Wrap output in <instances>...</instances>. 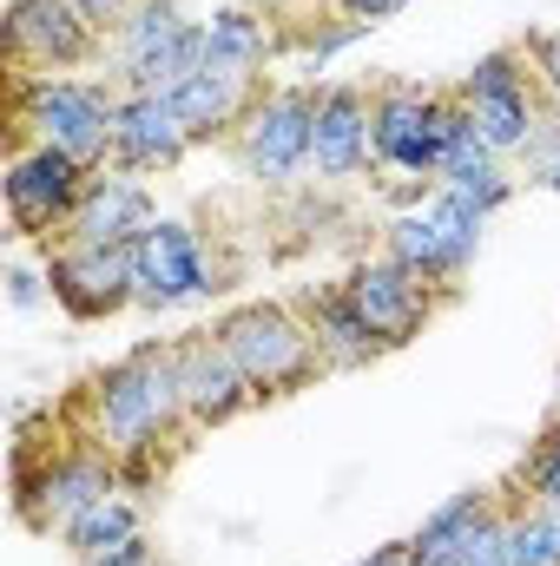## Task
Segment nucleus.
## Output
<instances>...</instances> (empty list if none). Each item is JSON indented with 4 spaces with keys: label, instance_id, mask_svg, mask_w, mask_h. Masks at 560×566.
<instances>
[{
    "label": "nucleus",
    "instance_id": "29",
    "mask_svg": "<svg viewBox=\"0 0 560 566\" xmlns=\"http://www.w3.org/2000/svg\"><path fill=\"white\" fill-rule=\"evenodd\" d=\"M86 566H158V560H152V547H145V534H139L133 547H120V554H106V560H86Z\"/></svg>",
    "mask_w": 560,
    "mask_h": 566
},
{
    "label": "nucleus",
    "instance_id": "15",
    "mask_svg": "<svg viewBox=\"0 0 560 566\" xmlns=\"http://www.w3.org/2000/svg\"><path fill=\"white\" fill-rule=\"evenodd\" d=\"M152 224H158V211H152V191L139 178L133 171H100L60 244H139Z\"/></svg>",
    "mask_w": 560,
    "mask_h": 566
},
{
    "label": "nucleus",
    "instance_id": "26",
    "mask_svg": "<svg viewBox=\"0 0 560 566\" xmlns=\"http://www.w3.org/2000/svg\"><path fill=\"white\" fill-rule=\"evenodd\" d=\"M80 13H86V27L93 33H106V27H126L133 13H139V0H73Z\"/></svg>",
    "mask_w": 560,
    "mask_h": 566
},
{
    "label": "nucleus",
    "instance_id": "3",
    "mask_svg": "<svg viewBox=\"0 0 560 566\" xmlns=\"http://www.w3.org/2000/svg\"><path fill=\"white\" fill-rule=\"evenodd\" d=\"M113 126H120V99L106 86L13 73V151H20V139L60 145L66 158H80L93 171L100 158H113Z\"/></svg>",
    "mask_w": 560,
    "mask_h": 566
},
{
    "label": "nucleus",
    "instance_id": "8",
    "mask_svg": "<svg viewBox=\"0 0 560 566\" xmlns=\"http://www.w3.org/2000/svg\"><path fill=\"white\" fill-rule=\"evenodd\" d=\"M310 139H317V86H271L251 119L238 126V151H245V171L283 185L290 171L310 165Z\"/></svg>",
    "mask_w": 560,
    "mask_h": 566
},
{
    "label": "nucleus",
    "instance_id": "18",
    "mask_svg": "<svg viewBox=\"0 0 560 566\" xmlns=\"http://www.w3.org/2000/svg\"><path fill=\"white\" fill-rule=\"evenodd\" d=\"M297 310H303V323L317 329V349H323V363H330V369H363V363H376V356H383V343L370 336V323L356 316V303H350V290H343V283L310 290Z\"/></svg>",
    "mask_w": 560,
    "mask_h": 566
},
{
    "label": "nucleus",
    "instance_id": "28",
    "mask_svg": "<svg viewBox=\"0 0 560 566\" xmlns=\"http://www.w3.org/2000/svg\"><path fill=\"white\" fill-rule=\"evenodd\" d=\"M535 185H548V191H560V133L548 145H541V158H535Z\"/></svg>",
    "mask_w": 560,
    "mask_h": 566
},
{
    "label": "nucleus",
    "instance_id": "13",
    "mask_svg": "<svg viewBox=\"0 0 560 566\" xmlns=\"http://www.w3.org/2000/svg\"><path fill=\"white\" fill-rule=\"evenodd\" d=\"M165 99H172V113H178V126H185L191 139H218V133H238V126L251 119V106L265 99V86H258V73H245V66L205 60V66H198L185 86H172Z\"/></svg>",
    "mask_w": 560,
    "mask_h": 566
},
{
    "label": "nucleus",
    "instance_id": "20",
    "mask_svg": "<svg viewBox=\"0 0 560 566\" xmlns=\"http://www.w3.org/2000/svg\"><path fill=\"white\" fill-rule=\"evenodd\" d=\"M501 507V494L495 488H468V494H455V501H442L428 521L416 527V541H409V560H435V554H448V547H462L488 514Z\"/></svg>",
    "mask_w": 560,
    "mask_h": 566
},
{
    "label": "nucleus",
    "instance_id": "27",
    "mask_svg": "<svg viewBox=\"0 0 560 566\" xmlns=\"http://www.w3.org/2000/svg\"><path fill=\"white\" fill-rule=\"evenodd\" d=\"M409 0H336V13L350 20V27H376V20H390V13H403Z\"/></svg>",
    "mask_w": 560,
    "mask_h": 566
},
{
    "label": "nucleus",
    "instance_id": "30",
    "mask_svg": "<svg viewBox=\"0 0 560 566\" xmlns=\"http://www.w3.org/2000/svg\"><path fill=\"white\" fill-rule=\"evenodd\" d=\"M356 566H409V541H396V547H376L370 560H356Z\"/></svg>",
    "mask_w": 560,
    "mask_h": 566
},
{
    "label": "nucleus",
    "instance_id": "14",
    "mask_svg": "<svg viewBox=\"0 0 560 566\" xmlns=\"http://www.w3.org/2000/svg\"><path fill=\"white\" fill-rule=\"evenodd\" d=\"M185 145L191 133L178 126V113H172V99L165 93H126L120 99V126H113V171H172L178 158H185Z\"/></svg>",
    "mask_w": 560,
    "mask_h": 566
},
{
    "label": "nucleus",
    "instance_id": "12",
    "mask_svg": "<svg viewBox=\"0 0 560 566\" xmlns=\"http://www.w3.org/2000/svg\"><path fill=\"white\" fill-rule=\"evenodd\" d=\"M133 264H139V303L145 310H172V303H191V296H211V264L198 251V231L178 224V218H158L133 244Z\"/></svg>",
    "mask_w": 560,
    "mask_h": 566
},
{
    "label": "nucleus",
    "instance_id": "6",
    "mask_svg": "<svg viewBox=\"0 0 560 566\" xmlns=\"http://www.w3.org/2000/svg\"><path fill=\"white\" fill-rule=\"evenodd\" d=\"M541 80H528L521 73V53L515 46H495L488 60H475V73L462 80V106H468V119H475V133L495 145V151H528V145L541 139V93H535Z\"/></svg>",
    "mask_w": 560,
    "mask_h": 566
},
{
    "label": "nucleus",
    "instance_id": "22",
    "mask_svg": "<svg viewBox=\"0 0 560 566\" xmlns=\"http://www.w3.org/2000/svg\"><path fill=\"white\" fill-rule=\"evenodd\" d=\"M508 566H560V507L554 501L508 507Z\"/></svg>",
    "mask_w": 560,
    "mask_h": 566
},
{
    "label": "nucleus",
    "instance_id": "19",
    "mask_svg": "<svg viewBox=\"0 0 560 566\" xmlns=\"http://www.w3.org/2000/svg\"><path fill=\"white\" fill-rule=\"evenodd\" d=\"M60 541L73 547V560H106V554H120V547H133L139 541V507L133 501H120V494H106V501H93V507H80L66 527H60Z\"/></svg>",
    "mask_w": 560,
    "mask_h": 566
},
{
    "label": "nucleus",
    "instance_id": "21",
    "mask_svg": "<svg viewBox=\"0 0 560 566\" xmlns=\"http://www.w3.org/2000/svg\"><path fill=\"white\" fill-rule=\"evenodd\" d=\"M205 46H211L218 66H245V73H258L265 53H271V33H265L258 13H245V7H218V13L205 20Z\"/></svg>",
    "mask_w": 560,
    "mask_h": 566
},
{
    "label": "nucleus",
    "instance_id": "4",
    "mask_svg": "<svg viewBox=\"0 0 560 566\" xmlns=\"http://www.w3.org/2000/svg\"><path fill=\"white\" fill-rule=\"evenodd\" d=\"M475 119L462 99H442V93H422V86H383L370 99V158L409 171V178H435L442 171V151L462 139Z\"/></svg>",
    "mask_w": 560,
    "mask_h": 566
},
{
    "label": "nucleus",
    "instance_id": "17",
    "mask_svg": "<svg viewBox=\"0 0 560 566\" xmlns=\"http://www.w3.org/2000/svg\"><path fill=\"white\" fill-rule=\"evenodd\" d=\"M475 244L481 238H462L455 224H442L428 205L409 211V218H396L390 224V251L383 258H396L403 271H416L422 283H442V290H455V277L468 271V258H475Z\"/></svg>",
    "mask_w": 560,
    "mask_h": 566
},
{
    "label": "nucleus",
    "instance_id": "1",
    "mask_svg": "<svg viewBox=\"0 0 560 566\" xmlns=\"http://www.w3.org/2000/svg\"><path fill=\"white\" fill-rule=\"evenodd\" d=\"M185 428H191V416H185L172 343H139L133 356H120L106 376L86 382V434L106 441L133 481H152L158 441H172Z\"/></svg>",
    "mask_w": 560,
    "mask_h": 566
},
{
    "label": "nucleus",
    "instance_id": "9",
    "mask_svg": "<svg viewBox=\"0 0 560 566\" xmlns=\"http://www.w3.org/2000/svg\"><path fill=\"white\" fill-rule=\"evenodd\" d=\"M7 60L27 80H53L93 60V27L73 0H13L7 7Z\"/></svg>",
    "mask_w": 560,
    "mask_h": 566
},
{
    "label": "nucleus",
    "instance_id": "11",
    "mask_svg": "<svg viewBox=\"0 0 560 566\" xmlns=\"http://www.w3.org/2000/svg\"><path fill=\"white\" fill-rule=\"evenodd\" d=\"M350 303H356V316L370 323V336L383 343V349H403V343H416L422 329H428V316H435V283H422L416 271H403L396 258H376V264H356L350 277Z\"/></svg>",
    "mask_w": 560,
    "mask_h": 566
},
{
    "label": "nucleus",
    "instance_id": "31",
    "mask_svg": "<svg viewBox=\"0 0 560 566\" xmlns=\"http://www.w3.org/2000/svg\"><path fill=\"white\" fill-rule=\"evenodd\" d=\"M33 296H40V290H33V277H27V271H13V303H33Z\"/></svg>",
    "mask_w": 560,
    "mask_h": 566
},
{
    "label": "nucleus",
    "instance_id": "5",
    "mask_svg": "<svg viewBox=\"0 0 560 566\" xmlns=\"http://www.w3.org/2000/svg\"><path fill=\"white\" fill-rule=\"evenodd\" d=\"M93 171L60 145H20L7 165V218L20 238H66L86 205Z\"/></svg>",
    "mask_w": 560,
    "mask_h": 566
},
{
    "label": "nucleus",
    "instance_id": "2",
    "mask_svg": "<svg viewBox=\"0 0 560 566\" xmlns=\"http://www.w3.org/2000/svg\"><path fill=\"white\" fill-rule=\"evenodd\" d=\"M211 329H218V343L231 349V363L251 376L258 402L297 396V389H310V382L330 369L323 349H317V329H310L303 310H290V303H238V310H225Z\"/></svg>",
    "mask_w": 560,
    "mask_h": 566
},
{
    "label": "nucleus",
    "instance_id": "16",
    "mask_svg": "<svg viewBox=\"0 0 560 566\" xmlns=\"http://www.w3.org/2000/svg\"><path fill=\"white\" fill-rule=\"evenodd\" d=\"M310 165L323 178H356L370 165V93L363 86H323L317 93V139Z\"/></svg>",
    "mask_w": 560,
    "mask_h": 566
},
{
    "label": "nucleus",
    "instance_id": "7",
    "mask_svg": "<svg viewBox=\"0 0 560 566\" xmlns=\"http://www.w3.org/2000/svg\"><path fill=\"white\" fill-rule=\"evenodd\" d=\"M46 283H53V303L66 316H80V323L120 316L126 303H139L133 244H60L46 258Z\"/></svg>",
    "mask_w": 560,
    "mask_h": 566
},
{
    "label": "nucleus",
    "instance_id": "24",
    "mask_svg": "<svg viewBox=\"0 0 560 566\" xmlns=\"http://www.w3.org/2000/svg\"><path fill=\"white\" fill-rule=\"evenodd\" d=\"M191 20L178 13V0H139V13L120 27V40H126V60H139V53H152V46H165L172 33H185Z\"/></svg>",
    "mask_w": 560,
    "mask_h": 566
},
{
    "label": "nucleus",
    "instance_id": "10",
    "mask_svg": "<svg viewBox=\"0 0 560 566\" xmlns=\"http://www.w3.org/2000/svg\"><path fill=\"white\" fill-rule=\"evenodd\" d=\"M172 356H178V389H185V416H191V428H225L258 402L251 376L231 363V349L218 343V329L178 336Z\"/></svg>",
    "mask_w": 560,
    "mask_h": 566
},
{
    "label": "nucleus",
    "instance_id": "25",
    "mask_svg": "<svg viewBox=\"0 0 560 566\" xmlns=\"http://www.w3.org/2000/svg\"><path fill=\"white\" fill-rule=\"evenodd\" d=\"M528 53H535V80H541V93L560 106V33H535Z\"/></svg>",
    "mask_w": 560,
    "mask_h": 566
},
{
    "label": "nucleus",
    "instance_id": "23",
    "mask_svg": "<svg viewBox=\"0 0 560 566\" xmlns=\"http://www.w3.org/2000/svg\"><path fill=\"white\" fill-rule=\"evenodd\" d=\"M515 481L528 488V501H554V507H560V416L528 441V454H521Z\"/></svg>",
    "mask_w": 560,
    "mask_h": 566
}]
</instances>
